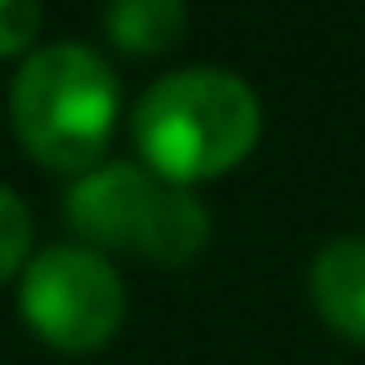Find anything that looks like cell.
I'll return each mask as SVG.
<instances>
[{
  "mask_svg": "<svg viewBox=\"0 0 365 365\" xmlns=\"http://www.w3.org/2000/svg\"><path fill=\"white\" fill-rule=\"evenodd\" d=\"M145 170L195 185L240 165L260 140V96L225 66H180L160 76L130 115Z\"/></svg>",
  "mask_w": 365,
  "mask_h": 365,
  "instance_id": "6da1fadb",
  "label": "cell"
},
{
  "mask_svg": "<svg viewBox=\"0 0 365 365\" xmlns=\"http://www.w3.org/2000/svg\"><path fill=\"white\" fill-rule=\"evenodd\" d=\"M120 115V81L110 61L81 41L36 46L11 81V125L21 145L51 170L101 165Z\"/></svg>",
  "mask_w": 365,
  "mask_h": 365,
  "instance_id": "7a4b0ae2",
  "label": "cell"
},
{
  "mask_svg": "<svg viewBox=\"0 0 365 365\" xmlns=\"http://www.w3.org/2000/svg\"><path fill=\"white\" fill-rule=\"evenodd\" d=\"M66 220L96 250H135L155 265H185L210 240V210L190 185H170L135 160H101L66 190Z\"/></svg>",
  "mask_w": 365,
  "mask_h": 365,
  "instance_id": "3957f363",
  "label": "cell"
},
{
  "mask_svg": "<svg viewBox=\"0 0 365 365\" xmlns=\"http://www.w3.org/2000/svg\"><path fill=\"white\" fill-rule=\"evenodd\" d=\"M21 315L61 350H96L125 320V280L106 250L86 240H56L21 270Z\"/></svg>",
  "mask_w": 365,
  "mask_h": 365,
  "instance_id": "277c9868",
  "label": "cell"
},
{
  "mask_svg": "<svg viewBox=\"0 0 365 365\" xmlns=\"http://www.w3.org/2000/svg\"><path fill=\"white\" fill-rule=\"evenodd\" d=\"M310 305L335 335L365 345V235H335L315 250Z\"/></svg>",
  "mask_w": 365,
  "mask_h": 365,
  "instance_id": "5b68a950",
  "label": "cell"
},
{
  "mask_svg": "<svg viewBox=\"0 0 365 365\" xmlns=\"http://www.w3.org/2000/svg\"><path fill=\"white\" fill-rule=\"evenodd\" d=\"M190 0H106V31L130 56H160L185 36Z\"/></svg>",
  "mask_w": 365,
  "mask_h": 365,
  "instance_id": "8992f818",
  "label": "cell"
},
{
  "mask_svg": "<svg viewBox=\"0 0 365 365\" xmlns=\"http://www.w3.org/2000/svg\"><path fill=\"white\" fill-rule=\"evenodd\" d=\"M31 235H36L31 205L16 195V185L0 180V280H11V275L26 270V260H31Z\"/></svg>",
  "mask_w": 365,
  "mask_h": 365,
  "instance_id": "52a82bcc",
  "label": "cell"
},
{
  "mask_svg": "<svg viewBox=\"0 0 365 365\" xmlns=\"http://www.w3.org/2000/svg\"><path fill=\"white\" fill-rule=\"evenodd\" d=\"M41 36V0H0V56H31Z\"/></svg>",
  "mask_w": 365,
  "mask_h": 365,
  "instance_id": "ba28073f",
  "label": "cell"
}]
</instances>
